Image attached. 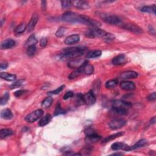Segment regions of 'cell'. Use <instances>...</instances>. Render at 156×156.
I'll return each instance as SVG.
<instances>
[{
    "mask_svg": "<svg viewBox=\"0 0 156 156\" xmlns=\"http://www.w3.org/2000/svg\"><path fill=\"white\" fill-rule=\"evenodd\" d=\"M76 103L77 106H81L85 104L84 99V95L81 93L77 94L76 98Z\"/></svg>",
    "mask_w": 156,
    "mask_h": 156,
    "instance_id": "e575fe53",
    "label": "cell"
},
{
    "mask_svg": "<svg viewBox=\"0 0 156 156\" xmlns=\"http://www.w3.org/2000/svg\"><path fill=\"white\" fill-rule=\"evenodd\" d=\"M127 121L124 119H114L109 122V126L112 130H116L120 129L126 124Z\"/></svg>",
    "mask_w": 156,
    "mask_h": 156,
    "instance_id": "52a82bcc",
    "label": "cell"
},
{
    "mask_svg": "<svg viewBox=\"0 0 156 156\" xmlns=\"http://www.w3.org/2000/svg\"><path fill=\"white\" fill-rule=\"evenodd\" d=\"M9 99V93L8 92H6L3 97L1 98V100H0V104L1 106L6 104Z\"/></svg>",
    "mask_w": 156,
    "mask_h": 156,
    "instance_id": "74e56055",
    "label": "cell"
},
{
    "mask_svg": "<svg viewBox=\"0 0 156 156\" xmlns=\"http://www.w3.org/2000/svg\"><path fill=\"white\" fill-rule=\"evenodd\" d=\"M62 19L63 21L69 23L81 24V15L71 11H67L62 15Z\"/></svg>",
    "mask_w": 156,
    "mask_h": 156,
    "instance_id": "7a4b0ae2",
    "label": "cell"
},
{
    "mask_svg": "<svg viewBox=\"0 0 156 156\" xmlns=\"http://www.w3.org/2000/svg\"><path fill=\"white\" fill-rule=\"evenodd\" d=\"M147 143H148V141L146 139H142V140H139V142H137L133 146H129V149H128V151H133V150L137 149L139 148L145 146L147 144Z\"/></svg>",
    "mask_w": 156,
    "mask_h": 156,
    "instance_id": "44dd1931",
    "label": "cell"
},
{
    "mask_svg": "<svg viewBox=\"0 0 156 156\" xmlns=\"http://www.w3.org/2000/svg\"><path fill=\"white\" fill-rule=\"evenodd\" d=\"M123 154L122 153H115V154H112V155H123Z\"/></svg>",
    "mask_w": 156,
    "mask_h": 156,
    "instance_id": "11a10c76",
    "label": "cell"
},
{
    "mask_svg": "<svg viewBox=\"0 0 156 156\" xmlns=\"http://www.w3.org/2000/svg\"><path fill=\"white\" fill-rule=\"evenodd\" d=\"M80 40V37L78 34H73L71 35L65 39V43L66 45H73L75 43H77Z\"/></svg>",
    "mask_w": 156,
    "mask_h": 156,
    "instance_id": "9a60e30c",
    "label": "cell"
},
{
    "mask_svg": "<svg viewBox=\"0 0 156 156\" xmlns=\"http://www.w3.org/2000/svg\"><path fill=\"white\" fill-rule=\"evenodd\" d=\"M27 29V26L25 23H21L15 29V33L16 34H21Z\"/></svg>",
    "mask_w": 156,
    "mask_h": 156,
    "instance_id": "1f68e13d",
    "label": "cell"
},
{
    "mask_svg": "<svg viewBox=\"0 0 156 156\" xmlns=\"http://www.w3.org/2000/svg\"><path fill=\"white\" fill-rule=\"evenodd\" d=\"M82 74V72L80 68H78V69L75 70L73 72H71V73L69 75L68 77V79L70 80L75 79H76V77H79L80 75H81Z\"/></svg>",
    "mask_w": 156,
    "mask_h": 156,
    "instance_id": "4dcf8cb0",
    "label": "cell"
},
{
    "mask_svg": "<svg viewBox=\"0 0 156 156\" xmlns=\"http://www.w3.org/2000/svg\"><path fill=\"white\" fill-rule=\"evenodd\" d=\"M87 48L84 46L70 47L63 49L62 54L59 56V59L61 61H71L72 59L79 57L85 53Z\"/></svg>",
    "mask_w": 156,
    "mask_h": 156,
    "instance_id": "6da1fadb",
    "label": "cell"
},
{
    "mask_svg": "<svg viewBox=\"0 0 156 156\" xmlns=\"http://www.w3.org/2000/svg\"><path fill=\"white\" fill-rule=\"evenodd\" d=\"M13 134V130L10 129H3L0 130V137L1 139H4L9 136Z\"/></svg>",
    "mask_w": 156,
    "mask_h": 156,
    "instance_id": "f546056e",
    "label": "cell"
},
{
    "mask_svg": "<svg viewBox=\"0 0 156 156\" xmlns=\"http://www.w3.org/2000/svg\"><path fill=\"white\" fill-rule=\"evenodd\" d=\"M38 20H39L38 15L37 14H34L27 26V31L28 32H30L33 31L36 25H37Z\"/></svg>",
    "mask_w": 156,
    "mask_h": 156,
    "instance_id": "7c38bea8",
    "label": "cell"
},
{
    "mask_svg": "<svg viewBox=\"0 0 156 156\" xmlns=\"http://www.w3.org/2000/svg\"><path fill=\"white\" fill-rule=\"evenodd\" d=\"M87 62V60L80 59V58H76L72 59L68 62V67L71 69H78L80 68L81 67L84 65Z\"/></svg>",
    "mask_w": 156,
    "mask_h": 156,
    "instance_id": "5b68a950",
    "label": "cell"
},
{
    "mask_svg": "<svg viewBox=\"0 0 156 156\" xmlns=\"http://www.w3.org/2000/svg\"><path fill=\"white\" fill-rule=\"evenodd\" d=\"M24 82H25V80L23 79H21V80H19L16 82H15L14 83L12 84L10 86V88L11 89H14V88H16L19 87H21L23 84Z\"/></svg>",
    "mask_w": 156,
    "mask_h": 156,
    "instance_id": "60d3db41",
    "label": "cell"
},
{
    "mask_svg": "<svg viewBox=\"0 0 156 156\" xmlns=\"http://www.w3.org/2000/svg\"><path fill=\"white\" fill-rule=\"evenodd\" d=\"M51 119H52V116L50 114L48 113L43 117L41 118V119L39 121V125L40 127H43L44 126H46V124H48L51 121Z\"/></svg>",
    "mask_w": 156,
    "mask_h": 156,
    "instance_id": "603a6c76",
    "label": "cell"
},
{
    "mask_svg": "<svg viewBox=\"0 0 156 156\" xmlns=\"http://www.w3.org/2000/svg\"><path fill=\"white\" fill-rule=\"evenodd\" d=\"M112 107H120L128 110L132 107V104L129 103V102H126L122 100H115L112 103Z\"/></svg>",
    "mask_w": 156,
    "mask_h": 156,
    "instance_id": "30bf717a",
    "label": "cell"
},
{
    "mask_svg": "<svg viewBox=\"0 0 156 156\" xmlns=\"http://www.w3.org/2000/svg\"><path fill=\"white\" fill-rule=\"evenodd\" d=\"M118 81L117 79H111L106 82L105 86L107 88H113L118 85Z\"/></svg>",
    "mask_w": 156,
    "mask_h": 156,
    "instance_id": "d6a6232c",
    "label": "cell"
},
{
    "mask_svg": "<svg viewBox=\"0 0 156 156\" xmlns=\"http://www.w3.org/2000/svg\"><path fill=\"white\" fill-rule=\"evenodd\" d=\"M48 43V39L46 37H42L40 39V45L41 47H45Z\"/></svg>",
    "mask_w": 156,
    "mask_h": 156,
    "instance_id": "c3c4849f",
    "label": "cell"
},
{
    "mask_svg": "<svg viewBox=\"0 0 156 156\" xmlns=\"http://www.w3.org/2000/svg\"><path fill=\"white\" fill-rule=\"evenodd\" d=\"M103 20L108 24L112 25H121L123 24L121 20L116 15H105L103 17Z\"/></svg>",
    "mask_w": 156,
    "mask_h": 156,
    "instance_id": "8992f818",
    "label": "cell"
},
{
    "mask_svg": "<svg viewBox=\"0 0 156 156\" xmlns=\"http://www.w3.org/2000/svg\"><path fill=\"white\" fill-rule=\"evenodd\" d=\"M112 111L113 113L117 114L119 115H126L128 114V110L123 109V108L120 107H112Z\"/></svg>",
    "mask_w": 156,
    "mask_h": 156,
    "instance_id": "83f0119b",
    "label": "cell"
},
{
    "mask_svg": "<svg viewBox=\"0 0 156 156\" xmlns=\"http://www.w3.org/2000/svg\"><path fill=\"white\" fill-rule=\"evenodd\" d=\"M147 99L149 101H154L156 99V93L155 92H153V93L150 94L147 97Z\"/></svg>",
    "mask_w": 156,
    "mask_h": 156,
    "instance_id": "681fc988",
    "label": "cell"
},
{
    "mask_svg": "<svg viewBox=\"0 0 156 156\" xmlns=\"http://www.w3.org/2000/svg\"><path fill=\"white\" fill-rule=\"evenodd\" d=\"M80 69L82 72V74H85L87 75H90L93 74L94 71L93 67L92 65L88 64V61L82 67H81Z\"/></svg>",
    "mask_w": 156,
    "mask_h": 156,
    "instance_id": "d6986e66",
    "label": "cell"
},
{
    "mask_svg": "<svg viewBox=\"0 0 156 156\" xmlns=\"http://www.w3.org/2000/svg\"><path fill=\"white\" fill-rule=\"evenodd\" d=\"M62 7L64 9H67L70 8L72 6L71 1H61Z\"/></svg>",
    "mask_w": 156,
    "mask_h": 156,
    "instance_id": "ee69618b",
    "label": "cell"
},
{
    "mask_svg": "<svg viewBox=\"0 0 156 156\" xmlns=\"http://www.w3.org/2000/svg\"><path fill=\"white\" fill-rule=\"evenodd\" d=\"M124 134V132H119V133H116V134H114L110 135H109V136H108V137H106L105 139H104L103 140V141H102V143H107V142H109L110 141H112V140H115V139H117V138L120 137H121L122 135H123Z\"/></svg>",
    "mask_w": 156,
    "mask_h": 156,
    "instance_id": "7402d4cb",
    "label": "cell"
},
{
    "mask_svg": "<svg viewBox=\"0 0 156 156\" xmlns=\"http://www.w3.org/2000/svg\"><path fill=\"white\" fill-rule=\"evenodd\" d=\"M102 55V52L100 50H94V51H91L88 52L87 55H86V58L87 59H95V58H98L100 57Z\"/></svg>",
    "mask_w": 156,
    "mask_h": 156,
    "instance_id": "4316f807",
    "label": "cell"
},
{
    "mask_svg": "<svg viewBox=\"0 0 156 156\" xmlns=\"http://www.w3.org/2000/svg\"><path fill=\"white\" fill-rule=\"evenodd\" d=\"M138 77V73L134 71H126L121 73L119 77L121 79L127 80L130 79H135Z\"/></svg>",
    "mask_w": 156,
    "mask_h": 156,
    "instance_id": "8fae6325",
    "label": "cell"
},
{
    "mask_svg": "<svg viewBox=\"0 0 156 156\" xmlns=\"http://www.w3.org/2000/svg\"><path fill=\"white\" fill-rule=\"evenodd\" d=\"M93 148L90 146H86L84 148H83L80 151L81 155H89L92 151Z\"/></svg>",
    "mask_w": 156,
    "mask_h": 156,
    "instance_id": "8d00e7d4",
    "label": "cell"
},
{
    "mask_svg": "<svg viewBox=\"0 0 156 156\" xmlns=\"http://www.w3.org/2000/svg\"><path fill=\"white\" fill-rule=\"evenodd\" d=\"M127 62V59L125 55L123 54L121 55H119L118 56L114 57L112 60V64L116 66H119V65H122L125 64Z\"/></svg>",
    "mask_w": 156,
    "mask_h": 156,
    "instance_id": "4fadbf2b",
    "label": "cell"
},
{
    "mask_svg": "<svg viewBox=\"0 0 156 156\" xmlns=\"http://www.w3.org/2000/svg\"><path fill=\"white\" fill-rule=\"evenodd\" d=\"M8 67V64L7 62H2L1 64V65H0V68H1V70H5Z\"/></svg>",
    "mask_w": 156,
    "mask_h": 156,
    "instance_id": "816d5d0a",
    "label": "cell"
},
{
    "mask_svg": "<svg viewBox=\"0 0 156 156\" xmlns=\"http://www.w3.org/2000/svg\"><path fill=\"white\" fill-rule=\"evenodd\" d=\"M43 111L41 109H37L28 114L25 118V120L28 123H32L38 120L40 118L43 116Z\"/></svg>",
    "mask_w": 156,
    "mask_h": 156,
    "instance_id": "277c9868",
    "label": "cell"
},
{
    "mask_svg": "<svg viewBox=\"0 0 156 156\" xmlns=\"http://www.w3.org/2000/svg\"><path fill=\"white\" fill-rule=\"evenodd\" d=\"M155 121H156V120H155V117H153L152 118H151V124H155Z\"/></svg>",
    "mask_w": 156,
    "mask_h": 156,
    "instance_id": "db71d44e",
    "label": "cell"
},
{
    "mask_svg": "<svg viewBox=\"0 0 156 156\" xmlns=\"http://www.w3.org/2000/svg\"><path fill=\"white\" fill-rule=\"evenodd\" d=\"M46 2L45 1H41V7H42V9L45 10L46 9Z\"/></svg>",
    "mask_w": 156,
    "mask_h": 156,
    "instance_id": "f5cc1de1",
    "label": "cell"
},
{
    "mask_svg": "<svg viewBox=\"0 0 156 156\" xmlns=\"http://www.w3.org/2000/svg\"><path fill=\"white\" fill-rule=\"evenodd\" d=\"M101 139V137L97 133L92 134V135H87L86 137V142L88 144H93L95 143H97V142L99 141Z\"/></svg>",
    "mask_w": 156,
    "mask_h": 156,
    "instance_id": "ffe728a7",
    "label": "cell"
},
{
    "mask_svg": "<svg viewBox=\"0 0 156 156\" xmlns=\"http://www.w3.org/2000/svg\"><path fill=\"white\" fill-rule=\"evenodd\" d=\"M73 4L75 7L79 9L85 10L88 9L90 8L88 3L85 1H80V0H78V1H72V5Z\"/></svg>",
    "mask_w": 156,
    "mask_h": 156,
    "instance_id": "e0dca14e",
    "label": "cell"
},
{
    "mask_svg": "<svg viewBox=\"0 0 156 156\" xmlns=\"http://www.w3.org/2000/svg\"><path fill=\"white\" fill-rule=\"evenodd\" d=\"M84 133L86 134V136L87 135H92V134H96L97 133L94 130V129L90 128H87L85 130H84Z\"/></svg>",
    "mask_w": 156,
    "mask_h": 156,
    "instance_id": "7dc6e473",
    "label": "cell"
},
{
    "mask_svg": "<svg viewBox=\"0 0 156 156\" xmlns=\"http://www.w3.org/2000/svg\"><path fill=\"white\" fill-rule=\"evenodd\" d=\"M129 146H128L126 144H125L122 142H116L114 143L112 145L111 148L114 150V151H118V150H124L126 151H128Z\"/></svg>",
    "mask_w": 156,
    "mask_h": 156,
    "instance_id": "ac0fdd59",
    "label": "cell"
},
{
    "mask_svg": "<svg viewBox=\"0 0 156 156\" xmlns=\"http://www.w3.org/2000/svg\"><path fill=\"white\" fill-rule=\"evenodd\" d=\"M115 35H114L113 34H112L111 33L107 32L104 37H103V39L104 40H106L107 42H108V41H109L113 40L114 39H115Z\"/></svg>",
    "mask_w": 156,
    "mask_h": 156,
    "instance_id": "7bdbcfd3",
    "label": "cell"
},
{
    "mask_svg": "<svg viewBox=\"0 0 156 156\" xmlns=\"http://www.w3.org/2000/svg\"><path fill=\"white\" fill-rule=\"evenodd\" d=\"M1 117L4 119H11L13 118V113L9 109H6L1 111Z\"/></svg>",
    "mask_w": 156,
    "mask_h": 156,
    "instance_id": "484cf974",
    "label": "cell"
},
{
    "mask_svg": "<svg viewBox=\"0 0 156 156\" xmlns=\"http://www.w3.org/2000/svg\"><path fill=\"white\" fill-rule=\"evenodd\" d=\"M74 92H72V91H69V92H66V93L64 95V96L63 97V99L64 100H67V99H68L71 98H73L74 97Z\"/></svg>",
    "mask_w": 156,
    "mask_h": 156,
    "instance_id": "f6af8a7d",
    "label": "cell"
},
{
    "mask_svg": "<svg viewBox=\"0 0 156 156\" xmlns=\"http://www.w3.org/2000/svg\"><path fill=\"white\" fill-rule=\"evenodd\" d=\"M66 113V111L64 110L62 108L61 106V104L58 103L56 107L55 112H54V115L55 116H57L59 115H62V114H64Z\"/></svg>",
    "mask_w": 156,
    "mask_h": 156,
    "instance_id": "d590c367",
    "label": "cell"
},
{
    "mask_svg": "<svg viewBox=\"0 0 156 156\" xmlns=\"http://www.w3.org/2000/svg\"><path fill=\"white\" fill-rule=\"evenodd\" d=\"M65 86H62L61 87H59V88H56V90H52V91H51V92H49L48 93V95H57L59 93H61L64 88H65Z\"/></svg>",
    "mask_w": 156,
    "mask_h": 156,
    "instance_id": "b9f144b4",
    "label": "cell"
},
{
    "mask_svg": "<svg viewBox=\"0 0 156 156\" xmlns=\"http://www.w3.org/2000/svg\"><path fill=\"white\" fill-rule=\"evenodd\" d=\"M107 32L104 30H103L99 28H92L87 29L85 32V35L88 38H103L106 34Z\"/></svg>",
    "mask_w": 156,
    "mask_h": 156,
    "instance_id": "3957f363",
    "label": "cell"
},
{
    "mask_svg": "<svg viewBox=\"0 0 156 156\" xmlns=\"http://www.w3.org/2000/svg\"><path fill=\"white\" fill-rule=\"evenodd\" d=\"M120 88L126 91H131L135 88V85L133 82L125 81L120 83Z\"/></svg>",
    "mask_w": 156,
    "mask_h": 156,
    "instance_id": "2e32d148",
    "label": "cell"
},
{
    "mask_svg": "<svg viewBox=\"0 0 156 156\" xmlns=\"http://www.w3.org/2000/svg\"><path fill=\"white\" fill-rule=\"evenodd\" d=\"M16 45V41L12 39H8L7 40H5L3 41H2L1 43V50H8L12 48Z\"/></svg>",
    "mask_w": 156,
    "mask_h": 156,
    "instance_id": "5bb4252c",
    "label": "cell"
},
{
    "mask_svg": "<svg viewBox=\"0 0 156 156\" xmlns=\"http://www.w3.org/2000/svg\"><path fill=\"white\" fill-rule=\"evenodd\" d=\"M26 92H27L26 90H20L16 91L14 93V96L15 97L19 98V97H21V96L23 95L24 94H25Z\"/></svg>",
    "mask_w": 156,
    "mask_h": 156,
    "instance_id": "bcb514c9",
    "label": "cell"
},
{
    "mask_svg": "<svg viewBox=\"0 0 156 156\" xmlns=\"http://www.w3.org/2000/svg\"><path fill=\"white\" fill-rule=\"evenodd\" d=\"M52 101H53V99L52 97H47L42 101V103H41V106L44 108H46H46H48L51 106Z\"/></svg>",
    "mask_w": 156,
    "mask_h": 156,
    "instance_id": "836d02e7",
    "label": "cell"
},
{
    "mask_svg": "<svg viewBox=\"0 0 156 156\" xmlns=\"http://www.w3.org/2000/svg\"><path fill=\"white\" fill-rule=\"evenodd\" d=\"M85 104L88 106H91L96 103V97L93 91H90L84 95Z\"/></svg>",
    "mask_w": 156,
    "mask_h": 156,
    "instance_id": "9c48e42d",
    "label": "cell"
},
{
    "mask_svg": "<svg viewBox=\"0 0 156 156\" xmlns=\"http://www.w3.org/2000/svg\"><path fill=\"white\" fill-rule=\"evenodd\" d=\"M36 51H37V48H36L35 45L30 46L27 49V55L29 56H32L35 55Z\"/></svg>",
    "mask_w": 156,
    "mask_h": 156,
    "instance_id": "ab89813d",
    "label": "cell"
},
{
    "mask_svg": "<svg viewBox=\"0 0 156 156\" xmlns=\"http://www.w3.org/2000/svg\"><path fill=\"white\" fill-rule=\"evenodd\" d=\"M148 31H149L150 34H153L154 35H155V29L154 28V27L153 26L149 25L148 26Z\"/></svg>",
    "mask_w": 156,
    "mask_h": 156,
    "instance_id": "f907efd6",
    "label": "cell"
},
{
    "mask_svg": "<svg viewBox=\"0 0 156 156\" xmlns=\"http://www.w3.org/2000/svg\"><path fill=\"white\" fill-rule=\"evenodd\" d=\"M121 28L136 34H140L143 33L142 29L140 28L139 26L134 25V24H131V23L122 24Z\"/></svg>",
    "mask_w": 156,
    "mask_h": 156,
    "instance_id": "ba28073f",
    "label": "cell"
},
{
    "mask_svg": "<svg viewBox=\"0 0 156 156\" xmlns=\"http://www.w3.org/2000/svg\"><path fill=\"white\" fill-rule=\"evenodd\" d=\"M66 31H67V28L65 27H61L59 28V29L57 31V32H56V36L58 38H61L63 36L65 35Z\"/></svg>",
    "mask_w": 156,
    "mask_h": 156,
    "instance_id": "f35d334b",
    "label": "cell"
},
{
    "mask_svg": "<svg viewBox=\"0 0 156 156\" xmlns=\"http://www.w3.org/2000/svg\"><path fill=\"white\" fill-rule=\"evenodd\" d=\"M38 40L35 38V36L34 34H32L29 37L28 40H26V43H25V46L26 47H29L30 46L35 45L37 43Z\"/></svg>",
    "mask_w": 156,
    "mask_h": 156,
    "instance_id": "d4e9b609",
    "label": "cell"
},
{
    "mask_svg": "<svg viewBox=\"0 0 156 156\" xmlns=\"http://www.w3.org/2000/svg\"><path fill=\"white\" fill-rule=\"evenodd\" d=\"M0 77H1L2 79L8 81H14L17 79L16 75L10 74L8 73H5V72H2V73H0Z\"/></svg>",
    "mask_w": 156,
    "mask_h": 156,
    "instance_id": "cb8c5ba5",
    "label": "cell"
},
{
    "mask_svg": "<svg viewBox=\"0 0 156 156\" xmlns=\"http://www.w3.org/2000/svg\"><path fill=\"white\" fill-rule=\"evenodd\" d=\"M140 11L142 12L150 13L155 14V5L154 4L152 6H144L140 9Z\"/></svg>",
    "mask_w": 156,
    "mask_h": 156,
    "instance_id": "f1b7e54d",
    "label": "cell"
}]
</instances>
